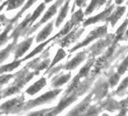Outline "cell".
<instances>
[{
    "label": "cell",
    "mask_w": 128,
    "mask_h": 116,
    "mask_svg": "<svg viewBox=\"0 0 128 116\" xmlns=\"http://www.w3.org/2000/svg\"><path fill=\"white\" fill-rule=\"evenodd\" d=\"M38 75V72L35 70L33 72H30V69H28L26 66H24L22 70L16 72V76L14 78V82L10 84L7 88L2 90V98H6L7 96H10L12 95L20 93L22 88L31 79H32L35 76Z\"/></svg>",
    "instance_id": "obj_1"
},
{
    "label": "cell",
    "mask_w": 128,
    "mask_h": 116,
    "mask_svg": "<svg viewBox=\"0 0 128 116\" xmlns=\"http://www.w3.org/2000/svg\"><path fill=\"white\" fill-rule=\"evenodd\" d=\"M62 89L60 88H55L53 90L48 91L44 93V94L39 96L38 97L33 99V100H30L24 103V106L23 107L24 111H26L31 108H33L36 106H41V105H44L46 103L50 102L56 99V97L62 92Z\"/></svg>",
    "instance_id": "obj_2"
},
{
    "label": "cell",
    "mask_w": 128,
    "mask_h": 116,
    "mask_svg": "<svg viewBox=\"0 0 128 116\" xmlns=\"http://www.w3.org/2000/svg\"><path fill=\"white\" fill-rule=\"evenodd\" d=\"M24 94L21 96L9 100L0 106V112L3 114H16L22 111L25 103Z\"/></svg>",
    "instance_id": "obj_3"
},
{
    "label": "cell",
    "mask_w": 128,
    "mask_h": 116,
    "mask_svg": "<svg viewBox=\"0 0 128 116\" xmlns=\"http://www.w3.org/2000/svg\"><path fill=\"white\" fill-rule=\"evenodd\" d=\"M63 2H64V0H56V1L48 8V10L45 12V14H44V15L43 16V18L36 24H35L34 26H32V27H30V29L28 30V32H27V33H26V36H30V35H31L32 33H33L34 32H36L39 27H40V26L41 25H42V24H44V23H46L48 20H50L56 13V12H57V10H58V8L60 7V6H61V5L63 3Z\"/></svg>",
    "instance_id": "obj_4"
},
{
    "label": "cell",
    "mask_w": 128,
    "mask_h": 116,
    "mask_svg": "<svg viewBox=\"0 0 128 116\" xmlns=\"http://www.w3.org/2000/svg\"><path fill=\"white\" fill-rule=\"evenodd\" d=\"M78 96L76 92H72L66 95H63L61 100H60L58 105L51 108V111L50 112L48 115H56L60 114L66 108H67L72 103L76 102L78 100Z\"/></svg>",
    "instance_id": "obj_5"
},
{
    "label": "cell",
    "mask_w": 128,
    "mask_h": 116,
    "mask_svg": "<svg viewBox=\"0 0 128 116\" xmlns=\"http://www.w3.org/2000/svg\"><path fill=\"white\" fill-rule=\"evenodd\" d=\"M106 30H107V26H101V27H98V28L95 29L94 30L91 31L89 33V35L87 36V38H85V39L84 41H82V42L77 44L75 47H73L71 50H70V53H72V52L76 51V50H78L79 48L88 45L91 42H93L94 39L104 36L106 33Z\"/></svg>",
    "instance_id": "obj_6"
},
{
    "label": "cell",
    "mask_w": 128,
    "mask_h": 116,
    "mask_svg": "<svg viewBox=\"0 0 128 116\" xmlns=\"http://www.w3.org/2000/svg\"><path fill=\"white\" fill-rule=\"evenodd\" d=\"M84 29L80 30L78 26H77L73 29L72 31L71 30L69 33H67L66 36H64L62 38L57 39L56 43H59V44L62 48H67L71 44L76 42L82 36V34L84 32Z\"/></svg>",
    "instance_id": "obj_7"
},
{
    "label": "cell",
    "mask_w": 128,
    "mask_h": 116,
    "mask_svg": "<svg viewBox=\"0 0 128 116\" xmlns=\"http://www.w3.org/2000/svg\"><path fill=\"white\" fill-rule=\"evenodd\" d=\"M30 15H31L30 14H28L25 18V19L14 28L11 36H9L10 39L13 38V39L18 40L20 37L25 36L26 35L28 30L32 26L30 24Z\"/></svg>",
    "instance_id": "obj_8"
},
{
    "label": "cell",
    "mask_w": 128,
    "mask_h": 116,
    "mask_svg": "<svg viewBox=\"0 0 128 116\" xmlns=\"http://www.w3.org/2000/svg\"><path fill=\"white\" fill-rule=\"evenodd\" d=\"M35 36L28 38L27 39L21 42L20 44H17L14 49V60H18L20 57L23 56L24 55V54L30 49V48L31 47L33 39H34Z\"/></svg>",
    "instance_id": "obj_9"
},
{
    "label": "cell",
    "mask_w": 128,
    "mask_h": 116,
    "mask_svg": "<svg viewBox=\"0 0 128 116\" xmlns=\"http://www.w3.org/2000/svg\"><path fill=\"white\" fill-rule=\"evenodd\" d=\"M93 96V92L89 94L78 106H76L75 108H73L69 113V115H78V114H83L87 112L88 108L90 106V103L91 102V98Z\"/></svg>",
    "instance_id": "obj_10"
},
{
    "label": "cell",
    "mask_w": 128,
    "mask_h": 116,
    "mask_svg": "<svg viewBox=\"0 0 128 116\" xmlns=\"http://www.w3.org/2000/svg\"><path fill=\"white\" fill-rule=\"evenodd\" d=\"M87 53H88V50H84V51H81L79 53H78L76 56L74 58L68 62L67 64H66L65 65H63V70H72L76 69L84 60L87 56Z\"/></svg>",
    "instance_id": "obj_11"
},
{
    "label": "cell",
    "mask_w": 128,
    "mask_h": 116,
    "mask_svg": "<svg viewBox=\"0 0 128 116\" xmlns=\"http://www.w3.org/2000/svg\"><path fill=\"white\" fill-rule=\"evenodd\" d=\"M72 77V73L69 72L67 74H59L56 75L51 80V87L54 88H57L67 83Z\"/></svg>",
    "instance_id": "obj_12"
},
{
    "label": "cell",
    "mask_w": 128,
    "mask_h": 116,
    "mask_svg": "<svg viewBox=\"0 0 128 116\" xmlns=\"http://www.w3.org/2000/svg\"><path fill=\"white\" fill-rule=\"evenodd\" d=\"M47 84V80L45 78L42 77L40 79H38L37 82H36L30 86L26 90V94L33 96L38 93L42 88H44Z\"/></svg>",
    "instance_id": "obj_13"
},
{
    "label": "cell",
    "mask_w": 128,
    "mask_h": 116,
    "mask_svg": "<svg viewBox=\"0 0 128 116\" xmlns=\"http://www.w3.org/2000/svg\"><path fill=\"white\" fill-rule=\"evenodd\" d=\"M59 37H60V35H59V32H58L57 34H56L55 36H54L52 38H49L48 40H47V41H45V42H42V44H40L38 46H37L36 48H34V50H32V51L31 53H30V54H29L28 55H26L24 58H23V59L21 60V61L23 62V61L27 60L30 59L31 57H32V56H36V54H39L40 52H42V50L44 49V47L48 44V43H50L51 41H53V40H54V39H56V38H59Z\"/></svg>",
    "instance_id": "obj_14"
},
{
    "label": "cell",
    "mask_w": 128,
    "mask_h": 116,
    "mask_svg": "<svg viewBox=\"0 0 128 116\" xmlns=\"http://www.w3.org/2000/svg\"><path fill=\"white\" fill-rule=\"evenodd\" d=\"M112 9V7H110L109 8L106 9L104 12H101L100 14H99L94 16V17H92V18H88V19L86 20V21L83 24V26L85 27V26H88V25L94 24H96V23H97V22H99V21H100V20H105V19L107 18V16L109 15V14H110Z\"/></svg>",
    "instance_id": "obj_15"
},
{
    "label": "cell",
    "mask_w": 128,
    "mask_h": 116,
    "mask_svg": "<svg viewBox=\"0 0 128 116\" xmlns=\"http://www.w3.org/2000/svg\"><path fill=\"white\" fill-rule=\"evenodd\" d=\"M71 0H66L64 3V5L61 7L60 11L59 12V14L56 18V20L55 21V26L56 28H58L62 23L63 22V20H65V18L67 16L68 12H69V8H70V2Z\"/></svg>",
    "instance_id": "obj_16"
},
{
    "label": "cell",
    "mask_w": 128,
    "mask_h": 116,
    "mask_svg": "<svg viewBox=\"0 0 128 116\" xmlns=\"http://www.w3.org/2000/svg\"><path fill=\"white\" fill-rule=\"evenodd\" d=\"M54 29V21H50L48 24L43 30H42L36 36V42L39 43L47 39V38L50 35Z\"/></svg>",
    "instance_id": "obj_17"
},
{
    "label": "cell",
    "mask_w": 128,
    "mask_h": 116,
    "mask_svg": "<svg viewBox=\"0 0 128 116\" xmlns=\"http://www.w3.org/2000/svg\"><path fill=\"white\" fill-rule=\"evenodd\" d=\"M108 39L100 40L99 42H97L96 43L93 44L88 49V51L91 52L90 55H92V56H95L96 55H99L102 51V50L105 48V47L108 44Z\"/></svg>",
    "instance_id": "obj_18"
},
{
    "label": "cell",
    "mask_w": 128,
    "mask_h": 116,
    "mask_svg": "<svg viewBox=\"0 0 128 116\" xmlns=\"http://www.w3.org/2000/svg\"><path fill=\"white\" fill-rule=\"evenodd\" d=\"M18 40L17 39H13V42L9 44L6 48L2 49L0 51V65H1L7 58L9 56L12 52H13L16 44H17Z\"/></svg>",
    "instance_id": "obj_19"
},
{
    "label": "cell",
    "mask_w": 128,
    "mask_h": 116,
    "mask_svg": "<svg viewBox=\"0 0 128 116\" xmlns=\"http://www.w3.org/2000/svg\"><path fill=\"white\" fill-rule=\"evenodd\" d=\"M38 0H28L27 1V2L26 3V5H24V6L21 8V10L12 18V19H10V22H9V24H14L21 17H22V15H23V14L26 11V10H28L30 8H31V6H32V5L36 2H37Z\"/></svg>",
    "instance_id": "obj_20"
},
{
    "label": "cell",
    "mask_w": 128,
    "mask_h": 116,
    "mask_svg": "<svg viewBox=\"0 0 128 116\" xmlns=\"http://www.w3.org/2000/svg\"><path fill=\"white\" fill-rule=\"evenodd\" d=\"M21 60H14L13 62L3 65L2 66H0V75L3 74L5 72H12L14 70H15L16 68H18L20 64H21Z\"/></svg>",
    "instance_id": "obj_21"
},
{
    "label": "cell",
    "mask_w": 128,
    "mask_h": 116,
    "mask_svg": "<svg viewBox=\"0 0 128 116\" xmlns=\"http://www.w3.org/2000/svg\"><path fill=\"white\" fill-rule=\"evenodd\" d=\"M107 91V85L106 83H99L96 85L93 90V94L96 95V98L101 99Z\"/></svg>",
    "instance_id": "obj_22"
},
{
    "label": "cell",
    "mask_w": 128,
    "mask_h": 116,
    "mask_svg": "<svg viewBox=\"0 0 128 116\" xmlns=\"http://www.w3.org/2000/svg\"><path fill=\"white\" fill-rule=\"evenodd\" d=\"M66 56V51L64 50L62 48L58 49V50H57V52H56V54L54 58L53 59V60L50 62L49 66L48 67L47 71H48V70H50V68H52L53 66H54L58 62H60V60H62L63 59V58H65ZM47 71H46V72H47Z\"/></svg>",
    "instance_id": "obj_23"
},
{
    "label": "cell",
    "mask_w": 128,
    "mask_h": 116,
    "mask_svg": "<svg viewBox=\"0 0 128 116\" xmlns=\"http://www.w3.org/2000/svg\"><path fill=\"white\" fill-rule=\"evenodd\" d=\"M94 56H93L92 58H90V60H88V62L80 70V71L78 72V73L77 75L81 78L87 77L88 76V73L90 72V70L91 66L94 64Z\"/></svg>",
    "instance_id": "obj_24"
},
{
    "label": "cell",
    "mask_w": 128,
    "mask_h": 116,
    "mask_svg": "<svg viewBox=\"0 0 128 116\" xmlns=\"http://www.w3.org/2000/svg\"><path fill=\"white\" fill-rule=\"evenodd\" d=\"M12 29H13V24H8L6 26L4 31L0 34V47L6 44L10 40V38L8 35Z\"/></svg>",
    "instance_id": "obj_25"
},
{
    "label": "cell",
    "mask_w": 128,
    "mask_h": 116,
    "mask_svg": "<svg viewBox=\"0 0 128 116\" xmlns=\"http://www.w3.org/2000/svg\"><path fill=\"white\" fill-rule=\"evenodd\" d=\"M106 2V0H91V2L88 6L86 11H85V15H88L91 14L95 9L99 8L100 6H102Z\"/></svg>",
    "instance_id": "obj_26"
},
{
    "label": "cell",
    "mask_w": 128,
    "mask_h": 116,
    "mask_svg": "<svg viewBox=\"0 0 128 116\" xmlns=\"http://www.w3.org/2000/svg\"><path fill=\"white\" fill-rule=\"evenodd\" d=\"M84 16V14L83 13L82 9V8H81L80 9H78V10L76 11V12L72 13V17H71L70 22H71L75 26H78V25H79V24H80L82 21H83Z\"/></svg>",
    "instance_id": "obj_27"
},
{
    "label": "cell",
    "mask_w": 128,
    "mask_h": 116,
    "mask_svg": "<svg viewBox=\"0 0 128 116\" xmlns=\"http://www.w3.org/2000/svg\"><path fill=\"white\" fill-rule=\"evenodd\" d=\"M24 2L25 0H7L6 1V6H7L6 11L9 12L14 9H17L18 8L20 7Z\"/></svg>",
    "instance_id": "obj_28"
},
{
    "label": "cell",
    "mask_w": 128,
    "mask_h": 116,
    "mask_svg": "<svg viewBox=\"0 0 128 116\" xmlns=\"http://www.w3.org/2000/svg\"><path fill=\"white\" fill-rule=\"evenodd\" d=\"M125 11V7H120L119 8H118V10L114 13L112 14L108 18V20L111 21L112 26L115 24V23L117 22V20L121 17V15L123 14V13Z\"/></svg>",
    "instance_id": "obj_29"
},
{
    "label": "cell",
    "mask_w": 128,
    "mask_h": 116,
    "mask_svg": "<svg viewBox=\"0 0 128 116\" xmlns=\"http://www.w3.org/2000/svg\"><path fill=\"white\" fill-rule=\"evenodd\" d=\"M50 60L49 57H47V58H44L43 59L42 61L39 62V64L36 66V67L35 68V71H37L38 72H40V71L42 70H47L48 67L49 66L50 64Z\"/></svg>",
    "instance_id": "obj_30"
},
{
    "label": "cell",
    "mask_w": 128,
    "mask_h": 116,
    "mask_svg": "<svg viewBox=\"0 0 128 116\" xmlns=\"http://www.w3.org/2000/svg\"><path fill=\"white\" fill-rule=\"evenodd\" d=\"M75 26L70 22V20L67 21L66 23V24L64 25L63 28L59 32V35H60V37L59 38H61V37H63L64 36H66L67 33H69L74 27Z\"/></svg>",
    "instance_id": "obj_31"
},
{
    "label": "cell",
    "mask_w": 128,
    "mask_h": 116,
    "mask_svg": "<svg viewBox=\"0 0 128 116\" xmlns=\"http://www.w3.org/2000/svg\"><path fill=\"white\" fill-rule=\"evenodd\" d=\"M16 76V72L14 74H6V75H0V88L2 85L7 84L12 78H14Z\"/></svg>",
    "instance_id": "obj_32"
},
{
    "label": "cell",
    "mask_w": 128,
    "mask_h": 116,
    "mask_svg": "<svg viewBox=\"0 0 128 116\" xmlns=\"http://www.w3.org/2000/svg\"><path fill=\"white\" fill-rule=\"evenodd\" d=\"M61 70H63V65L62 64H60L57 66H53L52 68H50V70H48L47 72H45V74H48V78H51L52 76L56 74L57 72H59Z\"/></svg>",
    "instance_id": "obj_33"
},
{
    "label": "cell",
    "mask_w": 128,
    "mask_h": 116,
    "mask_svg": "<svg viewBox=\"0 0 128 116\" xmlns=\"http://www.w3.org/2000/svg\"><path fill=\"white\" fill-rule=\"evenodd\" d=\"M128 67V56L126 58V59L124 60V62L120 65V66L118 67V72L120 75H122L127 69Z\"/></svg>",
    "instance_id": "obj_34"
},
{
    "label": "cell",
    "mask_w": 128,
    "mask_h": 116,
    "mask_svg": "<svg viewBox=\"0 0 128 116\" xmlns=\"http://www.w3.org/2000/svg\"><path fill=\"white\" fill-rule=\"evenodd\" d=\"M51 108H44V109H42L37 112H30L29 113V114H32V115H48L50 112L51 111Z\"/></svg>",
    "instance_id": "obj_35"
},
{
    "label": "cell",
    "mask_w": 128,
    "mask_h": 116,
    "mask_svg": "<svg viewBox=\"0 0 128 116\" xmlns=\"http://www.w3.org/2000/svg\"><path fill=\"white\" fill-rule=\"evenodd\" d=\"M87 1H88V0H76L75 3L73 4L72 8V11H71L72 13H73V12L75 11V6H77V7H79V8L84 7L86 5Z\"/></svg>",
    "instance_id": "obj_36"
},
{
    "label": "cell",
    "mask_w": 128,
    "mask_h": 116,
    "mask_svg": "<svg viewBox=\"0 0 128 116\" xmlns=\"http://www.w3.org/2000/svg\"><path fill=\"white\" fill-rule=\"evenodd\" d=\"M9 22H10V19L7 18L4 14H0V25L7 26L9 24Z\"/></svg>",
    "instance_id": "obj_37"
},
{
    "label": "cell",
    "mask_w": 128,
    "mask_h": 116,
    "mask_svg": "<svg viewBox=\"0 0 128 116\" xmlns=\"http://www.w3.org/2000/svg\"><path fill=\"white\" fill-rule=\"evenodd\" d=\"M118 79H119V76H118V74L113 75V76L110 78V79H109V83H110L111 86H112V87H114V86L117 84V82H118Z\"/></svg>",
    "instance_id": "obj_38"
},
{
    "label": "cell",
    "mask_w": 128,
    "mask_h": 116,
    "mask_svg": "<svg viewBox=\"0 0 128 116\" xmlns=\"http://www.w3.org/2000/svg\"><path fill=\"white\" fill-rule=\"evenodd\" d=\"M127 85H128V77H127L126 78H125L124 81H123V82H122V83L120 84V85L119 86V88H118L117 92L120 91V90H123L124 89H125V88L127 87Z\"/></svg>",
    "instance_id": "obj_39"
},
{
    "label": "cell",
    "mask_w": 128,
    "mask_h": 116,
    "mask_svg": "<svg viewBox=\"0 0 128 116\" xmlns=\"http://www.w3.org/2000/svg\"><path fill=\"white\" fill-rule=\"evenodd\" d=\"M2 88H0V100L2 99V90H1Z\"/></svg>",
    "instance_id": "obj_40"
},
{
    "label": "cell",
    "mask_w": 128,
    "mask_h": 116,
    "mask_svg": "<svg viewBox=\"0 0 128 116\" xmlns=\"http://www.w3.org/2000/svg\"><path fill=\"white\" fill-rule=\"evenodd\" d=\"M53 0H44V3L45 4H47V3H50V2H52Z\"/></svg>",
    "instance_id": "obj_41"
},
{
    "label": "cell",
    "mask_w": 128,
    "mask_h": 116,
    "mask_svg": "<svg viewBox=\"0 0 128 116\" xmlns=\"http://www.w3.org/2000/svg\"><path fill=\"white\" fill-rule=\"evenodd\" d=\"M125 36H126V38H128V30L126 31V32Z\"/></svg>",
    "instance_id": "obj_42"
},
{
    "label": "cell",
    "mask_w": 128,
    "mask_h": 116,
    "mask_svg": "<svg viewBox=\"0 0 128 116\" xmlns=\"http://www.w3.org/2000/svg\"><path fill=\"white\" fill-rule=\"evenodd\" d=\"M0 32H1V29H0Z\"/></svg>",
    "instance_id": "obj_43"
},
{
    "label": "cell",
    "mask_w": 128,
    "mask_h": 116,
    "mask_svg": "<svg viewBox=\"0 0 128 116\" xmlns=\"http://www.w3.org/2000/svg\"><path fill=\"white\" fill-rule=\"evenodd\" d=\"M0 1H2V0H0Z\"/></svg>",
    "instance_id": "obj_44"
}]
</instances>
